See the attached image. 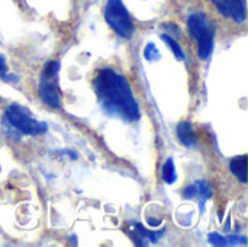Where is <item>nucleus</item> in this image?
<instances>
[{
    "label": "nucleus",
    "instance_id": "obj_4",
    "mask_svg": "<svg viewBox=\"0 0 248 247\" xmlns=\"http://www.w3.org/2000/svg\"><path fill=\"white\" fill-rule=\"evenodd\" d=\"M58 71H60V61L51 60L48 61L41 73L39 84H38V96L41 100L52 108H61V90L58 86Z\"/></svg>",
    "mask_w": 248,
    "mask_h": 247
},
{
    "label": "nucleus",
    "instance_id": "obj_5",
    "mask_svg": "<svg viewBox=\"0 0 248 247\" xmlns=\"http://www.w3.org/2000/svg\"><path fill=\"white\" fill-rule=\"evenodd\" d=\"M105 20L121 38L129 39L135 32L132 17L122 0H108L105 6Z\"/></svg>",
    "mask_w": 248,
    "mask_h": 247
},
{
    "label": "nucleus",
    "instance_id": "obj_8",
    "mask_svg": "<svg viewBox=\"0 0 248 247\" xmlns=\"http://www.w3.org/2000/svg\"><path fill=\"white\" fill-rule=\"evenodd\" d=\"M132 230H134V242L135 245L141 246L140 240H150L151 243H157L166 233V229H161L158 231H151V230H147L141 223H132Z\"/></svg>",
    "mask_w": 248,
    "mask_h": 247
},
{
    "label": "nucleus",
    "instance_id": "obj_13",
    "mask_svg": "<svg viewBox=\"0 0 248 247\" xmlns=\"http://www.w3.org/2000/svg\"><path fill=\"white\" fill-rule=\"evenodd\" d=\"M144 57H145L148 61H155V60H160V58H161L158 48H157L155 44H153V42H148L147 47L144 48Z\"/></svg>",
    "mask_w": 248,
    "mask_h": 247
},
{
    "label": "nucleus",
    "instance_id": "obj_11",
    "mask_svg": "<svg viewBox=\"0 0 248 247\" xmlns=\"http://www.w3.org/2000/svg\"><path fill=\"white\" fill-rule=\"evenodd\" d=\"M161 39L171 48L174 57H176L179 61H185V60H186V54L183 52V49H182V47H180V44L177 42L176 38H173L170 33H161Z\"/></svg>",
    "mask_w": 248,
    "mask_h": 247
},
{
    "label": "nucleus",
    "instance_id": "obj_7",
    "mask_svg": "<svg viewBox=\"0 0 248 247\" xmlns=\"http://www.w3.org/2000/svg\"><path fill=\"white\" fill-rule=\"evenodd\" d=\"M183 198L198 199L201 204V210H203L205 202L212 198V188L206 181H196L183 191Z\"/></svg>",
    "mask_w": 248,
    "mask_h": 247
},
{
    "label": "nucleus",
    "instance_id": "obj_2",
    "mask_svg": "<svg viewBox=\"0 0 248 247\" xmlns=\"http://www.w3.org/2000/svg\"><path fill=\"white\" fill-rule=\"evenodd\" d=\"M187 29L190 36L196 41L198 55L202 60H208L215 45V25L202 12H195L187 17Z\"/></svg>",
    "mask_w": 248,
    "mask_h": 247
},
{
    "label": "nucleus",
    "instance_id": "obj_6",
    "mask_svg": "<svg viewBox=\"0 0 248 247\" xmlns=\"http://www.w3.org/2000/svg\"><path fill=\"white\" fill-rule=\"evenodd\" d=\"M211 3L224 17L231 19L235 23L246 22L247 13L244 0H211Z\"/></svg>",
    "mask_w": 248,
    "mask_h": 247
},
{
    "label": "nucleus",
    "instance_id": "obj_14",
    "mask_svg": "<svg viewBox=\"0 0 248 247\" xmlns=\"http://www.w3.org/2000/svg\"><path fill=\"white\" fill-rule=\"evenodd\" d=\"M0 79L1 80H6V82H12V83H16L17 82V77H15V76H12V74L7 73L6 58L1 54H0Z\"/></svg>",
    "mask_w": 248,
    "mask_h": 247
},
{
    "label": "nucleus",
    "instance_id": "obj_9",
    "mask_svg": "<svg viewBox=\"0 0 248 247\" xmlns=\"http://www.w3.org/2000/svg\"><path fill=\"white\" fill-rule=\"evenodd\" d=\"M177 131V138L179 141L185 146V147H195L198 144V138H196V134L193 131V127H192V122L189 121H183L177 125L176 128Z\"/></svg>",
    "mask_w": 248,
    "mask_h": 247
},
{
    "label": "nucleus",
    "instance_id": "obj_12",
    "mask_svg": "<svg viewBox=\"0 0 248 247\" xmlns=\"http://www.w3.org/2000/svg\"><path fill=\"white\" fill-rule=\"evenodd\" d=\"M163 181L167 185H173L177 181V172H176L173 159H167V162L163 166Z\"/></svg>",
    "mask_w": 248,
    "mask_h": 247
},
{
    "label": "nucleus",
    "instance_id": "obj_1",
    "mask_svg": "<svg viewBox=\"0 0 248 247\" xmlns=\"http://www.w3.org/2000/svg\"><path fill=\"white\" fill-rule=\"evenodd\" d=\"M93 89L103 111L126 122L141 118L140 105L134 96L129 82L112 68H102L93 80Z\"/></svg>",
    "mask_w": 248,
    "mask_h": 247
},
{
    "label": "nucleus",
    "instance_id": "obj_10",
    "mask_svg": "<svg viewBox=\"0 0 248 247\" xmlns=\"http://www.w3.org/2000/svg\"><path fill=\"white\" fill-rule=\"evenodd\" d=\"M230 170L241 183H247V156L234 157L230 162Z\"/></svg>",
    "mask_w": 248,
    "mask_h": 247
},
{
    "label": "nucleus",
    "instance_id": "obj_15",
    "mask_svg": "<svg viewBox=\"0 0 248 247\" xmlns=\"http://www.w3.org/2000/svg\"><path fill=\"white\" fill-rule=\"evenodd\" d=\"M209 243L214 245V246H228L227 237H222L218 233H211L209 234Z\"/></svg>",
    "mask_w": 248,
    "mask_h": 247
},
{
    "label": "nucleus",
    "instance_id": "obj_3",
    "mask_svg": "<svg viewBox=\"0 0 248 247\" xmlns=\"http://www.w3.org/2000/svg\"><path fill=\"white\" fill-rule=\"evenodd\" d=\"M3 122L9 125L13 131L22 134V135H44L48 131V125L44 122L36 121L29 111H26L23 106L12 103L4 109L3 115Z\"/></svg>",
    "mask_w": 248,
    "mask_h": 247
}]
</instances>
